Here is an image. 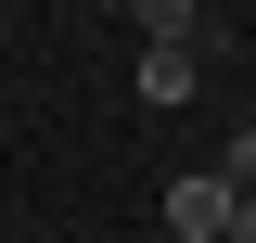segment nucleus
Here are the masks:
<instances>
[{"label": "nucleus", "mask_w": 256, "mask_h": 243, "mask_svg": "<svg viewBox=\"0 0 256 243\" xmlns=\"http://www.w3.org/2000/svg\"><path fill=\"white\" fill-rule=\"evenodd\" d=\"M192 90H205V38H141V102L166 116V102H192Z\"/></svg>", "instance_id": "1"}, {"label": "nucleus", "mask_w": 256, "mask_h": 243, "mask_svg": "<svg viewBox=\"0 0 256 243\" xmlns=\"http://www.w3.org/2000/svg\"><path fill=\"white\" fill-rule=\"evenodd\" d=\"M166 230H180V243H218V230H230V180H218V166L166 180Z\"/></svg>", "instance_id": "2"}, {"label": "nucleus", "mask_w": 256, "mask_h": 243, "mask_svg": "<svg viewBox=\"0 0 256 243\" xmlns=\"http://www.w3.org/2000/svg\"><path fill=\"white\" fill-rule=\"evenodd\" d=\"M128 13H141V38H218L205 0H128Z\"/></svg>", "instance_id": "3"}, {"label": "nucleus", "mask_w": 256, "mask_h": 243, "mask_svg": "<svg viewBox=\"0 0 256 243\" xmlns=\"http://www.w3.org/2000/svg\"><path fill=\"white\" fill-rule=\"evenodd\" d=\"M218 180H230V192H256V128H230V154H218Z\"/></svg>", "instance_id": "4"}, {"label": "nucleus", "mask_w": 256, "mask_h": 243, "mask_svg": "<svg viewBox=\"0 0 256 243\" xmlns=\"http://www.w3.org/2000/svg\"><path fill=\"white\" fill-rule=\"evenodd\" d=\"M218 243H256V192H230V230H218Z\"/></svg>", "instance_id": "5"}, {"label": "nucleus", "mask_w": 256, "mask_h": 243, "mask_svg": "<svg viewBox=\"0 0 256 243\" xmlns=\"http://www.w3.org/2000/svg\"><path fill=\"white\" fill-rule=\"evenodd\" d=\"M26 243H64V230H26Z\"/></svg>", "instance_id": "6"}]
</instances>
